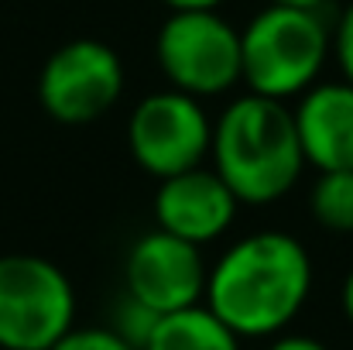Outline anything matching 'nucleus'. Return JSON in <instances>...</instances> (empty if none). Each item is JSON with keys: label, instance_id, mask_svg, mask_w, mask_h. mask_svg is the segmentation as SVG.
<instances>
[{"label": "nucleus", "instance_id": "nucleus-13", "mask_svg": "<svg viewBox=\"0 0 353 350\" xmlns=\"http://www.w3.org/2000/svg\"><path fill=\"white\" fill-rule=\"evenodd\" d=\"M158 313H151L148 306H141L137 299H130V295H123L117 302V309H114V330H117L120 337L130 344V347L144 350V344H148V337L154 333V327H158Z\"/></svg>", "mask_w": 353, "mask_h": 350}, {"label": "nucleus", "instance_id": "nucleus-14", "mask_svg": "<svg viewBox=\"0 0 353 350\" xmlns=\"http://www.w3.org/2000/svg\"><path fill=\"white\" fill-rule=\"evenodd\" d=\"M52 350H137L120 337L114 327H72L65 337H59Z\"/></svg>", "mask_w": 353, "mask_h": 350}, {"label": "nucleus", "instance_id": "nucleus-2", "mask_svg": "<svg viewBox=\"0 0 353 350\" xmlns=\"http://www.w3.org/2000/svg\"><path fill=\"white\" fill-rule=\"evenodd\" d=\"M210 168L240 206H271L295 189L305 172L292 107L243 93L213 120Z\"/></svg>", "mask_w": 353, "mask_h": 350}, {"label": "nucleus", "instance_id": "nucleus-15", "mask_svg": "<svg viewBox=\"0 0 353 350\" xmlns=\"http://www.w3.org/2000/svg\"><path fill=\"white\" fill-rule=\"evenodd\" d=\"M330 55L336 59L340 79L353 86V3L343 7V14L330 28Z\"/></svg>", "mask_w": 353, "mask_h": 350}, {"label": "nucleus", "instance_id": "nucleus-16", "mask_svg": "<svg viewBox=\"0 0 353 350\" xmlns=\"http://www.w3.org/2000/svg\"><path fill=\"white\" fill-rule=\"evenodd\" d=\"M268 350H330V344H323L319 337H312V333H278V337H271V344Z\"/></svg>", "mask_w": 353, "mask_h": 350}, {"label": "nucleus", "instance_id": "nucleus-3", "mask_svg": "<svg viewBox=\"0 0 353 350\" xmlns=\"http://www.w3.org/2000/svg\"><path fill=\"white\" fill-rule=\"evenodd\" d=\"M330 24L319 10L268 3L240 31V83L247 93L292 104L323 79Z\"/></svg>", "mask_w": 353, "mask_h": 350}, {"label": "nucleus", "instance_id": "nucleus-5", "mask_svg": "<svg viewBox=\"0 0 353 350\" xmlns=\"http://www.w3.org/2000/svg\"><path fill=\"white\" fill-rule=\"evenodd\" d=\"M154 59L172 90L203 104L240 86V31L220 10H172L158 28Z\"/></svg>", "mask_w": 353, "mask_h": 350}, {"label": "nucleus", "instance_id": "nucleus-11", "mask_svg": "<svg viewBox=\"0 0 353 350\" xmlns=\"http://www.w3.org/2000/svg\"><path fill=\"white\" fill-rule=\"evenodd\" d=\"M240 344L243 340L206 306H192L161 316L144 350H240Z\"/></svg>", "mask_w": 353, "mask_h": 350}, {"label": "nucleus", "instance_id": "nucleus-9", "mask_svg": "<svg viewBox=\"0 0 353 350\" xmlns=\"http://www.w3.org/2000/svg\"><path fill=\"white\" fill-rule=\"evenodd\" d=\"M151 210L158 231L189 240L196 247H206L234 227L240 203L210 165H199L182 175L161 179Z\"/></svg>", "mask_w": 353, "mask_h": 350}, {"label": "nucleus", "instance_id": "nucleus-4", "mask_svg": "<svg viewBox=\"0 0 353 350\" xmlns=\"http://www.w3.org/2000/svg\"><path fill=\"white\" fill-rule=\"evenodd\" d=\"M72 327V278L48 257L0 254V350H52Z\"/></svg>", "mask_w": 353, "mask_h": 350}, {"label": "nucleus", "instance_id": "nucleus-1", "mask_svg": "<svg viewBox=\"0 0 353 350\" xmlns=\"http://www.w3.org/2000/svg\"><path fill=\"white\" fill-rule=\"evenodd\" d=\"M312 295V254L288 231H254L210 268L203 306L240 340L285 333Z\"/></svg>", "mask_w": 353, "mask_h": 350}, {"label": "nucleus", "instance_id": "nucleus-17", "mask_svg": "<svg viewBox=\"0 0 353 350\" xmlns=\"http://www.w3.org/2000/svg\"><path fill=\"white\" fill-rule=\"evenodd\" d=\"M168 10H216L223 0H161Z\"/></svg>", "mask_w": 353, "mask_h": 350}, {"label": "nucleus", "instance_id": "nucleus-6", "mask_svg": "<svg viewBox=\"0 0 353 350\" xmlns=\"http://www.w3.org/2000/svg\"><path fill=\"white\" fill-rule=\"evenodd\" d=\"M130 158L151 179H172L210 162L213 117L203 100L179 90H158L134 104L127 120Z\"/></svg>", "mask_w": 353, "mask_h": 350}, {"label": "nucleus", "instance_id": "nucleus-7", "mask_svg": "<svg viewBox=\"0 0 353 350\" xmlns=\"http://www.w3.org/2000/svg\"><path fill=\"white\" fill-rule=\"evenodd\" d=\"M123 97V62L97 38H72L59 45L38 72L41 110L65 124L83 127L107 117Z\"/></svg>", "mask_w": 353, "mask_h": 350}, {"label": "nucleus", "instance_id": "nucleus-10", "mask_svg": "<svg viewBox=\"0 0 353 350\" xmlns=\"http://www.w3.org/2000/svg\"><path fill=\"white\" fill-rule=\"evenodd\" d=\"M295 134L305 165L316 172L353 168V86L343 79H319L295 107Z\"/></svg>", "mask_w": 353, "mask_h": 350}, {"label": "nucleus", "instance_id": "nucleus-18", "mask_svg": "<svg viewBox=\"0 0 353 350\" xmlns=\"http://www.w3.org/2000/svg\"><path fill=\"white\" fill-rule=\"evenodd\" d=\"M340 309H343V320L353 327V268L347 271V278L340 285Z\"/></svg>", "mask_w": 353, "mask_h": 350}, {"label": "nucleus", "instance_id": "nucleus-8", "mask_svg": "<svg viewBox=\"0 0 353 350\" xmlns=\"http://www.w3.org/2000/svg\"><path fill=\"white\" fill-rule=\"evenodd\" d=\"M210 264L203 247L165 231L141 233L123 257V295L137 299L158 316L203 306Z\"/></svg>", "mask_w": 353, "mask_h": 350}, {"label": "nucleus", "instance_id": "nucleus-12", "mask_svg": "<svg viewBox=\"0 0 353 350\" xmlns=\"http://www.w3.org/2000/svg\"><path fill=\"white\" fill-rule=\"evenodd\" d=\"M309 213L330 233H353V168L319 172L309 189Z\"/></svg>", "mask_w": 353, "mask_h": 350}, {"label": "nucleus", "instance_id": "nucleus-19", "mask_svg": "<svg viewBox=\"0 0 353 350\" xmlns=\"http://www.w3.org/2000/svg\"><path fill=\"white\" fill-rule=\"evenodd\" d=\"M268 3H278V7H305V10H319L323 0H268Z\"/></svg>", "mask_w": 353, "mask_h": 350}]
</instances>
